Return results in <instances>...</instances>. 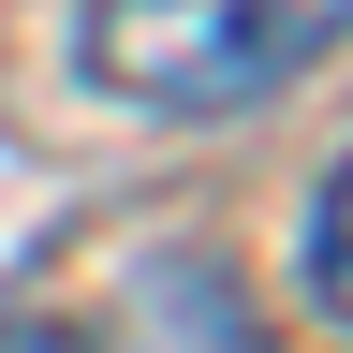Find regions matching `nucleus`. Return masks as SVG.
Returning <instances> with one entry per match:
<instances>
[{"instance_id":"obj_1","label":"nucleus","mask_w":353,"mask_h":353,"mask_svg":"<svg viewBox=\"0 0 353 353\" xmlns=\"http://www.w3.org/2000/svg\"><path fill=\"white\" fill-rule=\"evenodd\" d=\"M339 44H353V0H88L74 74L132 118H250Z\"/></svg>"},{"instance_id":"obj_4","label":"nucleus","mask_w":353,"mask_h":353,"mask_svg":"<svg viewBox=\"0 0 353 353\" xmlns=\"http://www.w3.org/2000/svg\"><path fill=\"white\" fill-rule=\"evenodd\" d=\"M0 353H103V339L59 324V309H15V324H0Z\"/></svg>"},{"instance_id":"obj_2","label":"nucleus","mask_w":353,"mask_h":353,"mask_svg":"<svg viewBox=\"0 0 353 353\" xmlns=\"http://www.w3.org/2000/svg\"><path fill=\"white\" fill-rule=\"evenodd\" d=\"M132 353H280V339L221 250H148L132 265Z\"/></svg>"},{"instance_id":"obj_3","label":"nucleus","mask_w":353,"mask_h":353,"mask_svg":"<svg viewBox=\"0 0 353 353\" xmlns=\"http://www.w3.org/2000/svg\"><path fill=\"white\" fill-rule=\"evenodd\" d=\"M309 294H324V324H353V148H339L324 192H309Z\"/></svg>"}]
</instances>
